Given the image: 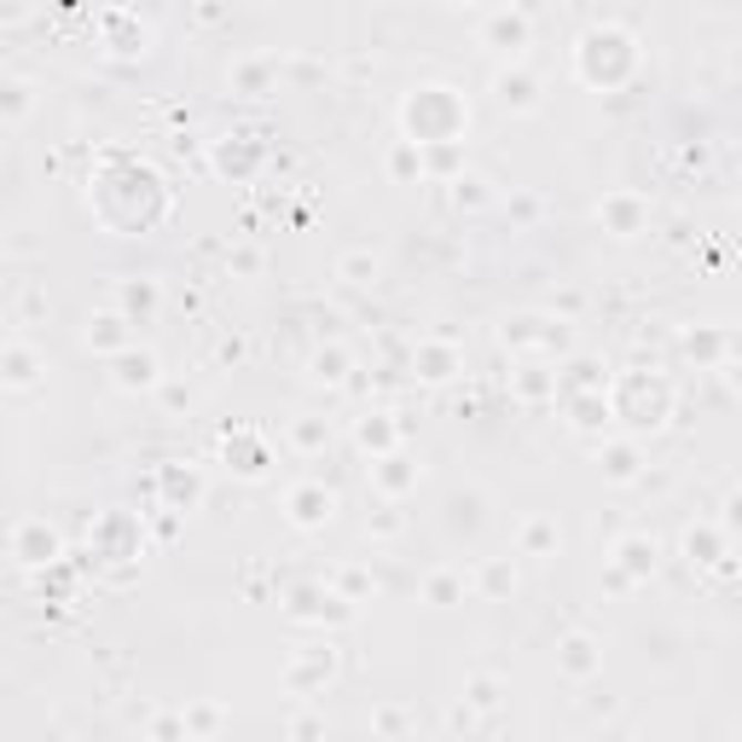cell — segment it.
<instances>
[{"label":"cell","mask_w":742,"mask_h":742,"mask_svg":"<svg viewBox=\"0 0 742 742\" xmlns=\"http://www.w3.org/2000/svg\"><path fill=\"white\" fill-rule=\"evenodd\" d=\"M453 197H458V210H476V203H488V181H481V174H453Z\"/></svg>","instance_id":"23"},{"label":"cell","mask_w":742,"mask_h":742,"mask_svg":"<svg viewBox=\"0 0 742 742\" xmlns=\"http://www.w3.org/2000/svg\"><path fill=\"white\" fill-rule=\"evenodd\" d=\"M458 372V348H447V343H424L418 348V377L424 383H447Z\"/></svg>","instance_id":"16"},{"label":"cell","mask_w":742,"mask_h":742,"mask_svg":"<svg viewBox=\"0 0 742 742\" xmlns=\"http://www.w3.org/2000/svg\"><path fill=\"white\" fill-rule=\"evenodd\" d=\"M400 122H406V140L418 145H453L470 128V105L453 88H418L400 105Z\"/></svg>","instance_id":"1"},{"label":"cell","mask_w":742,"mask_h":742,"mask_svg":"<svg viewBox=\"0 0 742 742\" xmlns=\"http://www.w3.org/2000/svg\"><path fill=\"white\" fill-rule=\"evenodd\" d=\"M655 557H661L655 540H644V533H627V540L616 546V575L621 580H650L655 575Z\"/></svg>","instance_id":"11"},{"label":"cell","mask_w":742,"mask_h":742,"mask_svg":"<svg viewBox=\"0 0 742 742\" xmlns=\"http://www.w3.org/2000/svg\"><path fill=\"white\" fill-rule=\"evenodd\" d=\"M343 592H331V586H296V592L285 598V616L291 621H343L348 609Z\"/></svg>","instance_id":"4"},{"label":"cell","mask_w":742,"mask_h":742,"mask_svg":"<svg viewBox=\"0 0 742 742\" xmlns=\"http://www.w3.org/2000/svg\"><path fill=\"white\" fill-rule=\"evenodd\" d=\"M186 731H215V713H210V708H197L192 720H186Z\"/></svg>","instance_id":"33"},{"label":"cell","mask_w":742,"mask_h":742,"mask_svg":"<svg viewBox=\"0 0 742 742\" xmlns=\"http://www.w3.org/2000/svg\"><path fill=\"white\" fill-rule=\"evenodd\" d=\"M598 215H603V226H609V233H616V238H632V233H644V221H650V203L638 197V192H609Z\"/></svg>","instance_id":"5"},{"label":"cell","mask_w":742,"mask_h":742,"mask_svg":"<svg viewBox=\"0 0 742 742\" xmlns=\"http://www.w3.org/2000/svg\"><path fill=\"white\" fill-rule=\"evenodd\" d=\"M372 481H377V488L389 494V499H400L406 488H418V465H406L400 453H377V465H372Z\"/></svg>","instance_id":"14"},{"label":"cell","mask_w":742,"mask_h":742,"mask_svg":"<svg viewBox=\"0 0 742 742\" xmlns=\"http://www.w3.org/2000/svg\"><path fill=\"white\" fill-rule=\"evenodd\" d=\"M684 354H702V360H713V354H720V337H713V331H702V337H684Z\"/></svg>","instance_id":"31"},{"label":"cell","mask_w":742,"mask_h":742,"mask_svg":"<svg viewBox=\"0 0 742 742\" xmlns=\"http://www.w3.org/2000/svg\"><path fill=\"white\" fill-rule=\"evenodd\" d=\"M551 546H557V528H551V522H528V528H522V551H528V557H540V551H551Z\"/></svg>","instance_id":"26"},{"label":"cell","mask_w":742,"mask_h":742,"mask_svg":"<svg viewBox=\"0 0 742 742\" xmlns=\"http://www.w3.org/2000/svg\"><path fill=\"white\" fill-rule=\"evenodd\" d=\"M35 372H41V360H35L23 343H12V348H7V389H30Z\"/></svg>","instance_id":"19"},{"label":"cell","mask_w":742,"mask_h":742,"mask_svg":"<svg viewBox=\"0 0 742 742\" xmlns=\"http://www.w3.org/2000/svg\"><path fill=\"white\" fill-rule=\"evenodd\" d=\"M609 406H616V418L627 429H661L673 418V383L668 377H655V372H627L616 389H609Z\"/></svg>","instance_id":"3"},{"label":"cell","mask_w":742,"mask_h":742,"mask_svg":"<svg viewBox=\"0 0 742 742\" xmlns=\"http://www.w3.org/2000/svg\"><path fill=\"white\" fill-rule=\"evenodd\" d=\"M395 441H400V429H395L389 418H366V424H360V447H366V453H395Z\"/></svg>","instance_id":"22"},{"label":"cell","mask_w":742,"mask_h":742,"mask_svg":"<svg viewBox=\"0 0 742 742\" xmlns=\"http://www.w3.org/2000/svg\"><path fill=\"white\" fill-rule=\"evenodd\" d=\"M575 70L586 88H621L627 75L638 70V41L627 30H616V23H603V30H586L580 47H575Z\"/></svg>","instance_id":"2"},{"label":"cell","mask_w":742,"mask_h":742,"mask_svg":"<svg viewBox=\"0 0 742 742\" xmlns=\"http://www.w3.org/2000/svg\"><path fill=\"white\" fill-rule=\"evenodd\" d=\"M111 383L116 389H151V383H157V354L128 343L122 354H111Z\"/></svg>","instance_id":"8"},{"label":"cell","mask_w":742,"mask_h":742,"mask_svg":"<svg viewBox=\"0 0 742 742\" xmlns=\"http://www.w3.org/2000/svg\"><path fill=\"white\" fill-rule=\"evenodd\" d=\"M331 668H337V655H331V650H319L314 661H296V668H291V690H314L319 679H331Z\"/></svg>","instance_id":"21"},{"label":"cell","mask_w":742,"mask_h":742,"mask_svg":"<svg viewBox=\"0 0 742 742\" xmlns=\"http://www.w3.org/2000/svg\"><path fill=\"white\" fill-rule=\"evenodd\" d=\"M343 278H348V285H372V278H377V262H372V255H348V262H343Z\"/></svg>","instance_id":"30"},{"label":"cell","mask_w":742,"mask_h":742,"mask_svg":"<svg viewBox=\"0 0 742 742\" xmlns=\"http://www.w3.org/2000/svg\"><path fill=\"white\" fill-rule=\"evenodd\" d=\"M562 400H569V424L580 429V435H592V429H603L609 418H616V406H609V395L603 389H580V395H562Z\"/></svg>","instance_id":"12"},{"label":"cell","mask_w":742,"mask_h":742,"mask_svg":"<svg viewBox=\"0 0 742 742\" xmlns=\"http://www.w3.org/2000/svg\"><path fill=\"white\" fill-rule=\"evenodd\" d=\"M603 465H609V476H616V481H632L638 476V453L632 447H603Z\"/></svg>","instance_id":"25"},{"label":"cell","mask_w":742,"mask_h":742,"mask_svg":"<svg viewBox=\"0 0 742 742\" xmlns=\"http://www.w3.org/2000/svg\"><path fill=\"white\" fill-rule=\"evenodd\" d=\"M725 383H731V389L742 395V360H731V366H725Z\"/></svg>","instance_id":"35"},{"label":"cell","mask_w":742,"mask_h":742,"mask_svg":"<svg viewBox=\"0 0 742 742\" xmlns=\"http://www.w3.org/2000/svg\"><path fill=\"white\" fill-rule=\"evenodd\" d=\"M510 586H517V575H510L505 562H488V569H481V592L499 598V592H510Z\"/></svg>","instance_id":"29"},{"label":"cell","mask_w":742,"mask_h":742,"mask_svg":"<svg viewBox=\"0 0 742 742\" xmlns=\"http://www.w3.org/2000/svg\"><path fill=\"white\" fill-rule=\"evenodd\" d=\"M331 510H337V499H331V488H319V481H302L291 494V522L296 528H325Z\"/></svg>","instance_id":"10"},{"label":"cell","mask_w":742,"mask_h":742,"mask_svg":"<svg viewBox=\"0 0 742 742\" xmlns=\"http://www.w3.org/2000/svg\"><path fill=\"white\" fill-rule=\"evenodd\" d=\"M557 661H562V673H569V679H592V673L603 668V650H598L586 632H575V638H562Z\"/></svg>","instance_id":"13"},{"label":"cell","mask_w":742,"mask_h":742,"mask_svg":"<svg viewBox=\"0 0 742 742\" xmlns=\"http://www.w3.org/2000/svg\"><path fill=\"white\" fill-rule=\"evenodd\" d=\"M481 47H494L499 59H517L528 47V12H494L481 23Z\"/></svg>","instance_id":"7"},{"label":"cell","mask_w":742,"mask_h":742,"mask_svg":"<svg viewBox=\"0 0 742 742\" xmlns=\"http://www.w3.org/2000/svg\"><path fill=\"white\" fill-rule=\"evenodd\" d=\"M494 99H499V111L528 116V111H540V82H533L528 70H499L494 75Z\"/></svg>","instance_id":"9"},{"label":"cell","mask_w":742,"mask_h":742,"mask_svg":"<svg viewBox=\"0 0 742 742\" xmlns=\"http://www.w3.org/2000/svg\"><path fill=\"white\" fill-rule=\"evenodd\" d=\"M163 488H169L174 510H192V505H197V494H203V481H197V470H181V465H169V470H163Z\"/></svg>","instance_id":"17"},{"label":"cell","mask_w":742,"mask_h":742,"mask_svg":"<svg viewBox=\"0 0 742 742\" xmlns=\"http://www.w3.org/2000/svg\"><path fill=\"white\" fill-rule=\"evenodd\" d=\"M128 325H134V319H128L122 308L99 314V319L88 325V348H99V354H122L128 343H134V337H128Z\"/></svg>","instance_id":"15"},{"label":"cell","mask_w":742,"mask_h":742,"mask_svg":"<svg viewBox=\"0 0 742 742\" xmlns=\"http://www.w3.org/2000/svg\"><path fill=\"white\" fill-rule=\"evenodd\" d=\"M116 302H122V314H128V319H140V325H145V314L157 308V285H134V278H128V285L116 291Z\"/></svg>","instance_id":"20"},{"label":"cell","mask_w":742,"mask_h":742,"mask_svg":"<svg viewBox=\"0 0 742 742\" xmlns=\"http://www.w3.org/2000/svg\"><path fill=\"white\" fill-rule=\"evenodd\" d=\"M424 592H429V603H458V598H465V580H458V575H429V586H424Z\"/></svg>","instance_id":"24"},{"label":"cell","mask_w":742,"mask_h":742,"mask_svg":"<svg viewBox=\"0 0 742 742\" xmlns=\"http://www.w3.org/2000/svg\"><path fill=\"white\" fill-rule=\"evenodd\" d=\"M348 360H343V348H331V354H314V377L319 383H343Z\"/></svg>","instance_id":"28"},{"label":"cell","mask_w":742,"mask_h":742,"mask_svg":"<svg viewBox=\"0 0 742 742\" xmlns=\"http://www.w3.org/2000/svg\"><path fill=\"white\" fill-rule=\"evenodd\" d=\"M291 441H296V447H302V453H319V447H325V441H331V429H325V424H314V418H308V424H296V429H291Z\"/></svg>","instance_id":"27"},{"label":"cell","mask_w":742,"mask_h":742,"mask_svg":"<svg viewBox=\"0 0 742 742\" xmlns=\"http://www.w3.org/2000/svg\"><path fill=\"white\" fill-rule=\"evenodd\" d=\"M684 551H690V562H702V569H708V562H720L725 540H720V528H713V522H702V528L684 533Z\"/></svg>","instance_id":"18"},{"label":"cell","mask_w":742,"mask_h":742,"mask_svg":"<svg viewBox=\"0 0 742 742\" xmlns=\"http://www.w3.org/2000/svg\"><path fill=\"white\" fill-rule=\"evenodd\" d=\"M447 7H476V0H447Z\"/></svg>","instance_id":"36"},{"label":"cell","mask_w":742,"mask_h":742,"mask_svg":"<svg viewBox=\"0 0 742 742\" xmlns=\"http://www.w3.org/2000/svg\"><path fill=\"white\" fill-rule=\"evenodd\" d=\"M470 702H476V708H494L499 697H494V684H488V679H476V684H470Z\"/></svg>","instance_id":"32"},{"label":"cell","mask_w":742,"mask_h":742,"mask_svg":"<svg viewBox=\"0 0 742 742\" xmlns=\"http://www.w3.org/2000/svg\"><path fill=\"white\" fill-rule=\"evenodd\" d=\"M12 557L23 562V569H47V562H59V533L47 522H23L12 533Z\"/></svg>","instance_id":"6"},{"label":"cell","mask_w":742,"mask_h":742,"mask_svg":"<svg viewBox=\"0 0 742 742\" xmlns=\"http://www.w3.org/2000/svg\"><path fill=\"white\" fill-rule=\"evenodd\" d=\"M725 510H731V517H725V522H731V528H742V488H736V494L725 499Z\"/></svg>","instance_id":"34"}]
</instances>
